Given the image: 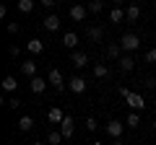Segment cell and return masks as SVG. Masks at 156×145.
Listing matches in <instances>:
<instances>
[{
	"mask_svg": "<svg viewBox=\"0 0 156 145\" xmlns=\"http://www.w3.org/2000/svg\"><path fill=\"white\" fill-rule=\"evenodd\" d=\"M50 86V80H44V78H39V75H34L31 80H29V91H31L34 96H39V93H44V88Z\"/></svg>",
	"mask_w": 156,
	"mask_h": 145,
	"instance_id": "277c9868",
	"label": "cell"
},
{
	"mask_svg": "<svg viewBox=\"0 0 156 145\" xmlns=\"http://www.w3.org/2000/svg\"><path fill=\"white\" fill-rule=\"evenodd\" d=\"M62 119H65V114H62L60 106H52L50 112H47V122H50V124H60Z\"/></svg>",
	"mask_w": 156,
	"mask_h": 145,
	"instance_id": "ba28073f",
	"label": "cell"
},
{
	"mask_svg": "<svg viewBox=\"0 0 156 145\" xmlns=\"http://www.w3.org/2000/svg\"><path fill=\"white\" fill-rule=\"evenodd\" d=\"M133 67H135V60H133L130 55H122V57H120V70H122V72H130Z\"/></svg>",
	"mask_w": 156,
	"mask_h": 145,
	"instance_id": "d6986e66",
	"label": "cell"
},
{
	"mask_svg": "<svg viewBox=\"0 0 156 145\" xmlns=\"http://www.w3.org/2000/svg\"><path fill=\"white\" fill-rule=\"evenodd\" d=\"M120 52H122L120 42H112V44H107V52H104V55L109 57V60H117V57H120Z\"/></svg>",
	"mask_w": 156,
	"mask_h": 145,
	"instance_id": "2e32d148",
	"label": "cell"
},
{
	"mask_svg": "<svg viewBox=\"0 0 156 145\" xmlns=\"http://www.w3.org/2000/svg\"><path fill=\"white\" fill-rule=\"evenodd\" d=\"M143 62H156V49H148L143 55Z\"/></svg>",
	"mask_w": 156,
	"mask_h": 145,
	"instance_id": "f1b7e54d",
	"label": "cell"
},
{
	"mask_svg": "<svg viewBox=\"0 0 156 145\" xmlns=\"http://www.w3.org/2000/svg\"><path fill=\"white\" fill-rule=\"evenodd\" d=\"M47 80H50V86H52V88H57V91H65L68 88L65 78H62V72L57 70V67H52V70L47 72Z\"/></svg>",
	"mask_w": 156,
	"mask_h": 145,
	"instance_id": "7a4b0ae2",
	"label": "cell"
},
{
	"mask_svg": "<svg viewBox=\"0 0 156 145\" xmlns=\"http://www.w3.org/2000/svg\"><path fill=\"white\" fill-rule=\"evenodd\" d=\"M125 18H128V13H125L120 5H115V8L109 11V21H112V23H122Z\"/></svg>",
	"mask_w": 156,
	"mask_h": 145,
	"instance_id": "8fae6325",
	"label": "cell"
},
{
	"mask_svg": "<svg viewBox=\"0 0 156 145\" xmlns=\"http://www.w3.org/2000/svg\"><path fill=\"white\" fill-rule=\"evenodd\" d=\"M5 106L8 109H18V106H21V99H18V96H11V99H8L5 96Z\"/></svg>",
	"mask_w": 156,
	"mask_h": 145,
	"instance_id": "4316f807",
	"label": "cell"
},
{
	"mask_svg": "<svg viewBox=\"0 0 156 145\" xmlns=\"http://www.w3.org/2000/svg\"><path fill=\"white\" fill-rule=\"evenodd\" d=\"M8 52H11V57H18V55H21V47H18V44H11V49H8Z\"/></svg>",
	"mask_w": 156,
	"mask_h": 145,
	"instance_id": "f546056e",
	"label": "cell"
},
{
	"mask_svg": "<svg viewBox=\"0 0 156 145\" xmlns=\"http://www.w3.org/2000/svg\"><path fill=\"white\" fill-rule=\"evenodd\" d=\"M62 47H68V49H76V47H78V34H76V31H68L65 36H62Z\"/></svg>",
	"mask_w": 156,
	"mask_h": 145,
	"instance_id": "4fadbf2b",
	"label": "cell"
},
{
	"mask_svg": "<svg viewBox=\"0 0 156 145\" xmlns=\"http://www.w3.org/2000/svg\"><path fill=\"white\" fill-rule=\"evenodd\" d=\"M18 29H21L18 23H8V34H18Z\"/></svg>",
	"mask_w": 156,
	"mask_h": 145,
	"instance_id": "d6a6232c",
	"label": "cell"
},
{
	"mask_svg": "<svg viewBox=\"0 0 156 145\" xmlns=\"http://www.w3.org/2000/svg\"><path fill=\"white\" fill-rule=\"evenodd\" d=\"M42 23H44V29H47V31H57L62 21H60V16H57V13H47Z\"/></svg>",
	"mask_w": 156,
	"mask_h": 145,
	"instance_id": "8992f818",
	"label": "cell"
},
{
	"mask_svg": "<svg viewBox=\"0 0 156 145\" xmlns=\"http://www.w3.org/2000/svg\"><path fill=\"white\" fill-rule=\"evenodd\" d=\"M125 104H128L133 112H143V109H146V99L140 93H130L128 99H125Z\"/></svg>",
	"mask_w": 156,
	"mask_h": 145,
	"instance_id": "5b68a950",
	"label": "cell"
},
{
	"mask_svg": "<svg viewBox=\"0 0 156 145\" xmlns=\"http://www.w3.org/2000/svg\"><path fill=\"white\" fill-rule=\"evenodd\" d=\"M122 130H125V124L120 122V119H109V122H107V135H109L112 140L122 137Z\"/></svg>",
	"mask_w": 156,
	"mask_h": 145,
	"instance_id": "3957f363",
	"label": "cell"
},
{
	"mask_svg": "<svg viewBox=\"0 0 156 145\" xmlns=\"http://www.w3.org/2000/svg\"><path fill=\"white\" fill-rule=\"evenodd\" d=\"M16 88H18L16 78H13V75H5V78H3V91H5V93H13Z\"/></svg>",
	"mask_w": 156,
	"mask_h": 145,
	"instance_id": "ffe728a7",
	"label": "cell"
},
{
	"mask_svg": "<svg viewBox=\"0 0 156 145\" xmlns=\"http://www.w3.org/2000/svg\"><path fill=\"white\" fill-rule=\"evenodd\" d=\"M125 124H128V127H138V124H140V117H138V112H130L128 114V119H125Z\"/></svg>",
	"mask_w": 156,
	"mask_h": 145,
	"instance_id": "cb8c5ba5",
	"label": "cell"
},
{
	"mask_svg": "<svg viewBox=\"0 0 156 145\" xmlns=\"http://www.w3.org/2000/svg\"><path fill=\"white\" fill-rule=\"evenodd\" d=\"M154 132H156V119H154Z\"/></svg>",
	"mask_w": 156,
	"mask_h": 145,
	"instance_id": "8d00e7d4",
	"label": "cell"
},
{
	"mask_svg": "<svg viewBox=\"0 0 156 145\" xmlns=\"http://www.w3.org/2000/svg\"><path fill=\"white\" fill-rule=\"evenodd\" d=\"M86 13H89V11H86V5H73L70 8V18H73V21H83Z\"/></svg>",
	"mask_w": 156,
	"mask_h": 145,
	"instance_id": "ac0fdd59",
	"label": "cell"
},
{
	"mask_svg": "<svg viewBox=\"0 0 156 145\" xmlns=\"http://www.w3.org/2000/svg\"><path fill=\"white\" fill-rule=\"evenodd\" d=\"M86 36H89L91 42L99 44V42L104 39V29H101V26H89V29H86Z\"/></svg>",
	"mask_w": 156,
	"mask_h": 145,
	"instance_id": "9c48e42d",
	"label": "cell"
},
{
	"mask_svg": "<svg viewBox=\"0 0 156 145\" xmlns=\"http://www.w3.org/2000/svg\"><path fill=\"white\" fill-rule=\"evenodd\" d=\"M21 72H23V75H29V78H34V75H37V62H34V60L21 62Z\"/></svg>",
	"mask_w": 156,
	"mask_h": 145,
	"instance_id": "e0dca14e",
	"label": "cell"
},
{
	"mask_svg": "<svg viewBox=\"0 0 156 145\" xmlns=\"http://www.w3.org/2000/svg\"><path fill=\"white\" fill-rule=\"evenodd\" d=\"M68 88H70L73 93H83L86 91V80L81 78V75H73V78L68 80Z\"/></svg>",
	"mask_w": 156,
	"mask_h": 145,
	"instance_id": "52a82bcc",
	"label": "cell"
},
{
	"mask_svg": "<svg viewBox=\"0 0 156 145\" xmlns=\"http://www.w3.org/2000/svg\"><path fill=\"white\" fill-rule=\"evenodd\" d=\"M70 62H73V65H76V67H86V65H89V55H86V52H73V55H70Z\"/></svg>",
	"mask_w": 156,
	"mask_h": 145,
	"instance_id": "30bf717a",
	"label": "cell"
},
{
	"mask_svg": "<svg viewBox=\"0 0 156 145\" xmlns=\"http://www.w3.org/2000/svg\"><path fill=\"white\" fill-rule=\"evenodd\" d=\"M112 145H122V137H120V140H115V143H112Z\"/></svg>",
	"mask_w": 156,
	"mask_h": 145,
	"instance_id": "836d02e7",
	"label": "cell"
},
{
	"mask_svg": "<svg viewBox=\"0 0 156 145\" xmlns=\"http://www.w3.org/2000/svg\"><path fill=\"white\" fill-rule=\"evenodd\" d=\"M62 140H65V135L57 132V130H50V132H47V143H50V145H60Z\"/></svg>",
	"mask_w": 156,
	"mask_h": 145,
	"instance_id": "44dd1931",
	"label": "cell"
},
{
	"mask_svg": "<svg viewBox=\"0 0 156 145\" xmlns=\"http://www.w3.org/2000/svg\"><path fill=\"white\" fill-rule=\"evenodd\" d=\"M18 130H21V132H31V130H34V117L23 114V117L18 119Z\"/></svg>",
	"mask_w": 156,
	"mask_h": 145,
	"instance_id": "9a60e30c",
	"label": "cell"
},
{
	"mask_svg": "<svg viewBox=\"0 0 156 145\" xmlns=\"http://www.w3.org/2000/svg\"><path fill=\"white\" fill-rule=\"evenodd\" d=\"M125 13H128V21H138V18H140V5H135V3H133Z\"/></svg>",
	"mask_w": 156,
	"mask_h": 145,
	"instance_id": "603a6c76",
	"label": "cell"
},
{
	"mask_svg": "<svg viewBox=\"0 0 156 145\" xmlns=\"http://www.w3.org/2000/svg\"><path fill=\"white\" fill-rule=\"evenodd\" d=\"M31 145H42V143H39V140H34V143H31Z\"/></svg>",
	"mask_w": 156,
	"mask_h": 145,
	"instance_id": "e575fe53",
	"label": "cell"
},
{
	"mask_svg": "<svg viewBox=\"0 0 156 145\" xmlns=\"http://www.w3.org/2000/svg\"><path fill=\"white\" fill-rule=\"evenodd\" d=\"M94 75H96L99 80L109 78V67H107V65H101V62H99V65H94Z\"/></svg>",
	"mask_w": 156,
	"mask_h": 145,
	"instance_id": "7402d4cb",
	"label": "cell"
},
{
	"mask_svg": "<svg viewBox=\"0 0 156 145\" xmlns=\"http://www.w3.org/2000/svg\"><path fill=\"white\" fill-rule=\"evenodd\" d=\"M143 86H146V88H156V78H146Z\"/></svg>",
	"mask_w": 156,
	"mask_h": 145,
	"instance_id": "1f68e13d",
	"label": "cell"
},
{
	"mask_svg": "<svg viewBox=\"0 0 156 145\" xmlns=\"http://www.w3.org/2000/svg\"><path fill=\"white\" fill-rule=\"evenodd\" d=\"M83 124H86V130H89V132H96V127H99V122H96L94 117H86Z\"/></svg>",
	"mask_w": 156,
	"mask_h": 145,
	"instance_id": "83f0119b",
	"label": "cell"
},
{
	"mask_svg": "<svg viewBox=\"0 0 156 145\" xmlns=\"http://www.w3.org/2000/svg\"><path fill=\"white\" fill-rule=\"evenodd\" d=\"M26 49L31 52V55H42V52H44V42H42V39H29Z\"/></svg>",
	"mask_w": 156,
	"mask_h": 145,
	"instance_id": "5bb4252c",
	"label": "cell"
},
{
	"mask_svg": "<svg viewBox=\"0 0 156 145\" xmlns=\"http://www.w3.org/2000/svg\"><path fill=\"white\" fill-rule=\"evenodd\" d=\"M101 8H104L101 0H91L89 5H86V11H89V13H101Z\"/></svg>",
	"mask_w": 156,
	"mask_h": 145,
	"instance_id": "484cf974",
	"label": "cell"
},
{
	"mask_svg": "<svg viewBox=\"0 0 156 145\" xmlns=\"http://www.w3.org/2000/svg\"><path fill=\"white\" fill-rule=\"evenodd\" d=\"M120 47H122L125 52H135L140 47V36H135V34H122V36H120Z\"/></svg>",
	"mask_w": 156,
	"mask_h": 145,
	"instance_id": "6da1fadb",
	"label": "cell"
},
{
	"mask_svg": "<svg viewBox=\"0 0 156 145\" xmlns=\"http://www.w3.org/2000/svg\"><path fill=\"white\" fill-rule=\"evenodd\" d=\"M39 3H42V5H44V8H50V11H52V8L57 5V0H39Z\"/></svg>",
	"mask_w": 156,
	"mask_h": 145,
	"instance_id": "4dcf8cb0",
	"label": "cell"
},
{
	"mask_svg": "<svg viewBox=\"0 0 156 145\" xmlns=\"http://www.w3.org/2000/svg\"><path fill=\"white\" fill-rule=\"evenodd\" d=\"M18 11L21 13H31L34 11V0H18Z\"/></svg>",
	"mask_w": 156,
	"mask_h": 145,
	"instance_id": "d4e9b609",
	"label": "cell"
},
{
	"mask_svg": "<svg viewBox=\"0 0 156 145\" xmlns=\"http://www.w3.org/2000/svg\"><path fill=\"white\" fill-rule=\"evenodd\" d=\"M73 124H76V122H73V117H68V114H65V119L60 122V132L65 135V137H70V135H73V130H76Z\"/></svg>",
	"mask_w": 156,
	"mask_h": 145,
	"instance_id": "7c38bea8",
	"label": "cell"
},
{
	"mask_svg": "<svg viewBox=\"0 0 156 145\" xmlns=\"http://www.w3.org/2000/svg\"><path fill=\"white\" fill-rule=\"evenodd\" d=\"M146 145H148V143H146Z\"/></svg>",
	"mask_w": 156,
	"mask_h": 145,
	"instance_id": "74e56055",
	"label": "cell"
},
{
	"mask_svg": "<svg viewBox=\"0 0 156 145\" xmlns=\"http://www.w3.org/2000/svg\"><path fill=\"white\" fill-rule=\"evenodd\" d=\"M91 145H104V143H99V140H96V143H91Z\"/></svg>",
	"mask_w": 156,
	"mask_h": 145,
	"instance_id": "d590c367",
	"label": "cell"
}]
</instances>
